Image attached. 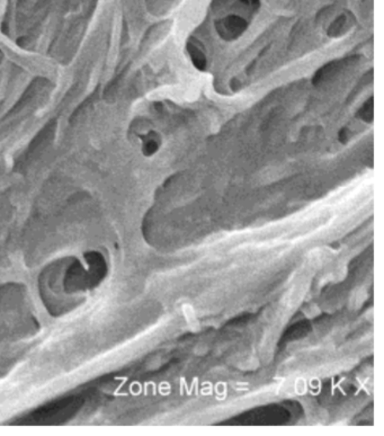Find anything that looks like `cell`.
Listing matches in <instances>:
<instances>
[{
    "label": "cell",
    "mask_w": 384,
    "mask_h": 436,
    "mask_svg": "<svg viewBox=\"0 0 384 436\" xmlns=\"http://www.w3.org/2000/svg\"><path fill=\"white\" fill-rule=\"evenodd\" d=\"M186 49L195 68L199 70V71H204L206 68V57L201 47L198 46V44L196 42H191L190 41L186 44Z\"/></svg>",
    "instance_id": "cell-5"
},
{
    "label": "cell",
    "mask_w": 384,
    "mask_h": 436,
    "mask_svg": "<svg viewBox=\"0 0 384 436\" xmlns=\"http://www.w3.org/2000/svg\"><path fill=\"white\" fill-rule=\"evenodd\" d=\"M358 116L363 121L367 122V123H372L373 120H374V98H373V96H371L361 107L360 110H358Z\"/></svg>",
    "instance_id": "cell-7"
},
{
    "label": "cell",
    "mask_w": 384,
    "mask_h": 436,
    "mask_svg": "<svg viewBox=\"0 0 384 436\" xmlns=\"http://www.w3.org/2000/svg\"><path fill=\"white\" fill-rule=\"evenodd\" d=\"M55 127H57V122L51 121L50 123L45 125V128H43V130L35 136V139L33 140L27 149L26 160L31 159L33 156H36V154L39 153V151L43 149L45 143H47V141L53 136Z\"/></svg>",
    "instance_id": "cell-4"
},
{
    "label": "cell",
    "mask_w": 384,
    "mask_h": 436,
    "mask_svg": "<svg viewBox=\"0 0 384 436\" xmlns=\"http://www.w3.org/2000/svg\"><path fill=\"white\" fill-rule=\"evenodd\" d=\"M216 32L225 41L237 40L246 31L247 23L245 20L238 16H229L224 20L216 22Z\"/></svg>",
    "instance_id": "cell-2"
},
{
    "label": "cell",
    "mask_w": 384,
    "mask_h": 436,
    "mask_svg": "<svg viewBox=\"0 0 384 436\" xmlns=\"http://www.w3.org/2000/svg\"><path fill=\"white\" fill-rule=\"evenodd\" d=\"M355 57L356 55H354V57L341 59V60H335V61H331L330 64L323 65L322 68H320L318 71L316 72L315 77H313V79H312L313 85H315V86H318V85L323 84L324 81L331 79L332 77L337 75V72L341 71V70L344 68L345 65H347V64H348L350 60H353V59Z\"/></svg>",
    "instance_id": "cell-3"
},
{
    "label": "cell",
    "mask_w": 384,
    "mask_h": 436,
    "mask_svg": "<svg viewBox=\"0 0 384 436\" xmlns=\"http://www.w3.org/2000/svg\"><path fill=\"white\" fill-rule=\"evenodd\" d=\"M159 136L154 132H150L149 134L143 138V147H142V153L145 156L150 157L154 154L159 149Z\"/></svg>",
    "instance_id": "cell-6"
},
{
    "label": "cell",
    "mask_w": 384,
    "mask_h": 436,
    "mask_svg": "<svg viewBox=\"0 0 384 436\" xmlns=\"http://www.w3.org/2000/svg\"><path fill=\"white\" fill-rule=\"evenodd\" d=\"M347 136H348V134H347L346 129H341V130L339 131V133H338V140H339V141L342 142V143H345L347 140H348V138H347Z\"/></svg>",
    "instance_id": "cell-8"
},
{
    "label": "cell",
    "mask_w": 384,
    "mask_h": 436,
    "mask_svg": "<svg viewBox=\"0 0 384 436\" xmlns=\"http://www.w3.org/2000/svg\"><path fill=\"white\" fill-rule=\"evenodd\" d=\"M107 271L102 254L90 251L85 255V262H71L62 278V289L66 294H73L94 289L104 280Z\"/></svg>",
    "instance_id": "cell-1"
}]
</instances>
